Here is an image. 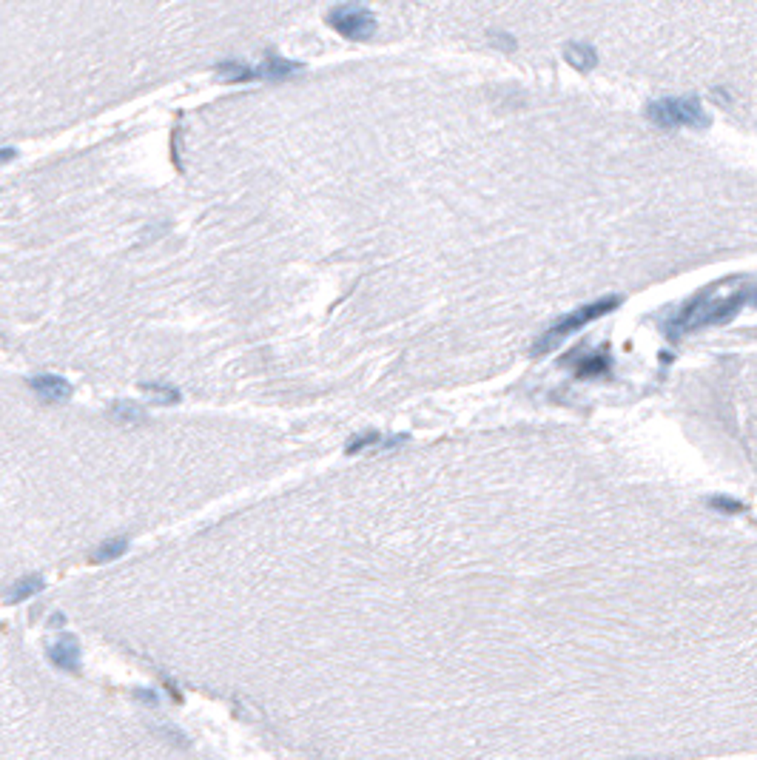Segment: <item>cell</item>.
<instances>
[{"instance_id":"cell-3","label":"cell","mask_w":757,"mask_h":760,"mask_svg":"<svg viewBox=\"0 0 757 760\" xmlns=\"http://www.w3.org/2000/svg\"><path fill=\"white\" fill-rule=\"evenodd\" d=\"M618 305H621V299H618V296H607V299L589 302V305H584V308H578V310L567 313L564 319H558V322L553 325V328H550L544 336L538 339V345L532 348V353H535V356H541V353L553 350V348H555L558 342H564L570 334H575V331L586 328V325H589V322H595V319H601V316L612 313Z\"/></svg>"},{"instance_id":"cell-17","label":"cell","mask_w":757,"mask_h":760,"mask_svg":"<svg viewBox=\"0 0 757 760\" xmlns=\"http://www.w3.org/2000/svg\"><path fill=\"white\" fill-rule=\"evenodd\" d=\"M15 157H18L15 148H0V162H9V159H15Z\"/></svg>"},{"instance_id":"cell-12","label":"cell","mask_w":757,"mask_h":760,"mask_svg":"<svg viewBox=\"0 0 757 760\" xmlns=\"http://www.w3.org/2000/svg\"><path fill=\"white\" fill-rule=\"evenodd\" d=\"M140 391L143 393H148L157 405H180V391L177 388H171V385H157V382H143L140 385Z\"/></svg>"},{"instance_id":"cell-11","label":"cell","mask_w":757,"mask_h":760,"mask_svg":"<svg viewBox=\"0 0 757 760\" xmlns=\"http://www.w3.org/2000/svg\"><path fill=\"white\" fill-rule=\"evenodd\" d=\"M126 553H129V538H108L88 558H91V564H105V561H114V558H120Z\"/></svg>"},{"instance_id":"cell-16","label":"cell","mask_w":757,"mask_h":760,"mask_svg":"<svg viewBox=\"0 0 757 760\" xmlns=\"http://www.w3.org/2000/svg\"><path fill=\"white\" fill-rule=\"evenodd\" d=\"M63 624H66V618H63V615H60V612H54V615H51V618H48V627H54V629H60V627H63Z\"/></svg>"},{"instance_id":"cell-6","label":"cell","mask_w":757,"mask_h":760,"mask_svg":"<svg viewBox=\"0 0 757 760\" xmlns=\"http://www.w3.org/2000/svg\"><path fill=\"white\" fill-rule=\"evenodd\" d=\"M46 655H48V661L54 667L63 669V672H80V643H77L74 635H63L60 641L48 643Z\"/></svg>"},{"instance_id":"cell-13","label":"cell","mask_w":757,"mask_h":760,"mask_svg":"<svg viewBox=\"0 0 757 760\" xmlns=\"http://www.w3.org/2000/svg\"><path fill=\"white\" fill-rule=\"evenodd\" d=\"M112 416H114L117 421L137 424V421L145 419V410H143L140 405H134V402H114V405H112Z\"/></svg>"},{"instance_id":"cell-14","label":"cell","mask_w":757,"mask_h":760,"mask_svg":"<svg viewBox=\"0 0 757 760\" xmlns=\"http://www.w3.org/2000/svg\"><path fill=\"white\" fill-rule=\"evenodd\" d=\"M715 510H720V513H729V516H735V513H743L746 507L737 502V499H729V496H709L706 499Z\"/></svg>"},{"instance_id":"cell-5","label":"cell","mask_w":757,"mask_h":760,"mask_svg":"<svg viewBox=\"0 0 757 760\" xmlns=\"http://www.w3.org/2000/svg\"><path fill=\"white\" fill-rule=\"evenodd\" d=\"M29 388L34 396H40L43 402L48 405H60L72 396V385L66 382L63 376H54V373H40V376H32L29 379Z\"/></svg>"},{"instance_id":"cell-1","label":"cell","mask_w":757,"mask_h":760,"mask_svg":"<svg viewBox=\"0 0 757 760\" xmlns=\"http://www.w3.org/2000/svg\"><path fill=\"white\" fill-rule=\"evenodd\" d=\"M754 296V285L751 280H723L718 285L703 288L697 296H692L669 322V336L680 339L686 334H695L700 328H709V325H723L732 316H737Z\"/></svg>"},{"instance_id":"cell-9","label":"cell","mask_w":757,"mask_h":760,"mask_svg":"<svg viewBox=\"0 0 757 760\" xmlns=\"http://www.w3.org/2000/svg\"><path fill=\"white\" fill-rule=\"evenodd\" d=\"M564 60L578 72H589V69H595V63H598V54H595V48L589 43H570L564 48Z\"/></svg>"},{"instance_id":"cell-7","label":"cell","mask_w":757,"mask_h":760,"mask_svg":"<svg viewBox=\"0 0 757 760\" xmlns=\"http://www.w3.org/2000/svg\"><path fill=\"white\" fill-rule=\"evenodd\" d=\"M564 362H567V365H570V362H575V365H572V370H575V376H581V379L607 376V373H610V367H612V359H610V353H607V350H604V353H589V356H578V353H572V356H567Z\"/></svg>"},{"instance_id":"cell-8","label":"cell","mask_w":757,"mask_h":760,"mask_svg":"<svg viewBox=\"0 0 757 760\" xmlns=\"http://www.w3.org/2000/svg\"><path fill=\"white\" fill-rule=\"evenodd\" d=\"M402 442H407V436H390V439H385L382 433L370 430V433H362V436L350 439L348 447H345V453H348V456H359V453H364V450H390V447H396V445H402Z\"/></svg>"},{"instance_id":"cell-10","label":"cell","mask_w":757,"mask_h":760,"mask_svg":"<svg viewBox=\"0 0 757 760\" xmlns=\"http://www.w3.org/2000/svg\"><path fill=\"white\" fill-rule=\"evenodd\" d=\"M43 587H46V581H43L40 575H29V578H20L18 584L9 587L6 598H9V604H20V601H29L32 595L43 592Z\"/></svg>"},{"instance_id":"cell-4","label":"cell","mask_w":757,"mask_h":760,"mask_svg":"<svg viewBox=\"0 0 757 760\" xmlns=\"http://www.w3.org/2000/svg\"><path fill=\"white\" fill-rule=\"evenodd\" d=\"M328 26L339 32L345 40H367L376 32V18L362 6V4H342L328 12Z\"/></svg>"},{"instance_id":"cell-2","label":"cell","mask_w":757,"mask_h":760,"mask_svg":"<svg viewBox=\"0 0 757 760\" xmlns=\"http://www.w3.org/2000/svg\"><path fill=\"white\" fill-rule=\"evenodd\" d=\"M646 117L661 129H709V114L697 97H664L646 105Z\"/></svg>"},{"instance_id":"cell-15","label":"cell","mask_w":757,"mask_h":760,"mask_svg":"<svg viewBox=\"0 0 757 760\" xmlns=\"http://www.w3.org/2000/svg\"><path fill=\"white\" fill-rule=\"evenodd\" d=\"M137 697H140V700H145V703H157V700H159V697H157L151 689H137Z\"/></svg>"}]
</instances>
